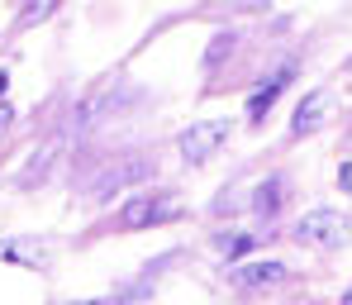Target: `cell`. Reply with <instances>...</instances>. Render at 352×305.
Segmentation results:
<instances>
[{"instance_id":"16","label":"cell","mask_w":352,"mask_h":305,"mask_svg":"<svg viewBox=\"0 0 352 305\" xmlns=\"http://www.w3.org/2000/svg\"><path fill=\"white\" fill-rule=\"evenodd\" d=\"M343 305H352V286H348V291H343Z\"/></svg>"},{"instance_id":"10","label":"cell","mask_w":352,"mask_h":305,"mask_svg":"<svg viewBox=\"0 0 352 305\" xmlns=\"http://www.w3.org/2000/svg\"><path fill=\"white\" fill-rule=\"evenodd\" d=\"M262 244V234H224V239H214V248L224 253V257H238V253H248V248Z\"/></svg>"},{"instance_id":"3","label":"cell","mask_w":352,"mask_h":305,"mask_svg":"<svg viewBox=\"0 0 352 305\" xmlns=\"http://www.w3.org/2000/svg\"><path fill=\"white\" fill-rule=\"evenodd\" d=\"M181 215H186V210L172 205L167 196H133V200L119 210V224H124V229H148V224H172Z\"/></svg>"},{"instance_id":"8","label":"cell","mask_w":352,"mask_h":305,"mask_svg":"<svg viewBox=\"0 0 352 305\" xmlns=\"http://www.w3.org/2000/svg\"><path fill=\"white\" fill-rule=\"evenodd\" d=\"M286 191H291L286 177H281V172H272L267 182L252 191V215H262V220H267V215H276V210L286 205Z\"/></svg>"},{"instance_id":"2","label":"cell","mask_w":352,"mask_h":305,"mask_svg":"<svg viewBox=\"0 0 352 305\" xmlns=\"http://www.w3.org/2000/svg\"><path fill=\"white\" fill-rule=\"evenodd\" d=\"M229 120H195L186 124L181 134H176V153L186 158V162H205V158H214V148L229 138Z\"/></svg>"},{"instance_id":"14","label":"cell","mask_w":352,"mask_h":305,"mask_svg":"<svg viewBox=\"0 0 352 305\" xmlns=\"http://www.w3.org/2000/svg\"><path fill=\"white\" fill-rule=\"evenodd\" d=\"M67 305H115V301H67Z\"/></svg>"},{"instance_id":"9","label":"cell","mask_w":352,"mask_h":305,"mask_svg":"<svg viewBox=\"0 0 352 305\" xmlns=\"http://www.w3.org/2000/svg\"><path fill=\"white\" fill-rule=\"evenodd\" d=\"M0 257H14L24 267H48V253L43 248H29V244H0Z\"/></svg>"},{"instance_id":"6","label":"cell","mask_w":352,"mask_h":305,"mask_svg":"<svg viewBox=\"0 0 352 305\" xmlns=\"http://www.w3.org/2000/svg\"><path fill=\"white\" fill-rule=\"evenodd\" d=\"M329 110H333L329 91H309L291 115V138H309L314 129H324V124H329Z\"/></svg>"},{"instance_id":"1","label":"cell","mask_w":352,"mask_h":305,"mask_svg":"<svg viewBox=\"0 0 352 305\" xmlns=\"http://www.w3.org/2000/svg\"><path fill=\"white\" fill-rule=\"evenodd\" d=\"M295 239H300V244H314V248H343V244H348V215H343V210L319 205V210L300 215Z\"/></svg>"},{"instance_id":"7","label":"cell","mask_w":352,"mask_h":305,"mask_svg":"<svg viewBox=\"0 0 352 305\" xmlns=\"http://www.w3.org/2000/svg\"><path fill=\"white\" fill-rule=\"evenodd\" d=\"M291 76H295V67H281V72H272V76H267V81H262L252 96H248V120H252V124L267 120V110L276 105V96L286 91V81H291Z\"/></svg>"},{"instance_id":"15","label":"cell","mask_w":352,"mask_h":305,"mask_svg":"<svg viewBox=\"0 0 352 305\" xmlns=\"http://www.w3.org/2000/svg\"><path fill=\"white\" fill-rule=\"evenodd\" d=\"M5 91H10V76H5V72H0V96H5Z\"/></svg>"},{"instance_id":"13","label":"cell","mask_w":352,"mask_h":305,"mask_svg":"<svg viewBox=\"0 0 352 305\" xmlns=\"http://www.w3.org/2000/svg\"><path fill=\"white\" fill-rule=\"evenodd\" d=\"M10 120H14V110H10V105H0V129H5Z\"/></svg>"},{"instance_id":"5","label":"cell","mask_w":352,"mask_h":305,"mask_svg":"<svg viewBox=\"0 0 352 305\" xmlns=\"http://www.w3.org/2000/svg\"><path fill=\"white\" fill-rule=\"evenodd\" d=\"M229 282H234L238 291H267V286H281V282H286V262H276V257H267V262H238L234 272H229Z\"/></svg>"},{"instance_id":"11","label":"cell","mask_w":352,"mask_h":305,"mask_svg":"<svg viewBox=\"0 0 352 305\" xmlns=\"http://www.w3.org/2000/svg\"><path fill=\"white\" fill-rule=\"evenodd\" d=\"M48 14H53V0H34V10H24V14H19V24L29 29V24H38V19H48Z\"/></svg>"},{"instance_id":"12","label":"cell","mask_w":352,"mask_h":305,"mask_svg":"<svg viewBox=\"0 0 352 305\" xmlns=\"http://www.w3.org/2000/svg\"><path fill=\"white\" fill-rule=\"evenodd\" d=\"M338 182H343V191H352V162H343V167H338Z\"/></svg>"},{"instance_id":"4","label":"cell","mask_w":352,"mask_h":305,"mask_svg":"<svg viewBox=\"0 0 352 305\" xmlns=\"http://www.w3.org/2000/svg\"><path fill=\"white\" fill-rule=\"evenodd\" d=\"M148 177H153V162L129 158V162H119V167H110V172H100V177H96V186H91V196H96V200H115L119 191L148 182Z\"/></svg>"}]
</instances>
